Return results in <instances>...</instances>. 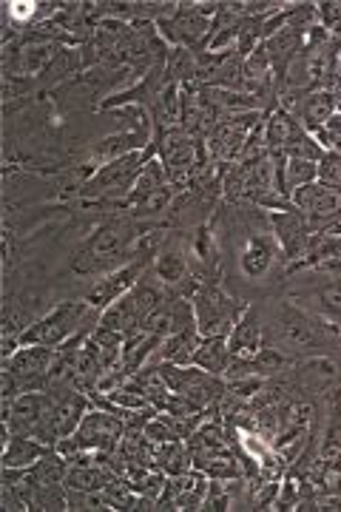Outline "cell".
Here are the masks:
<instances>
[{
	"mask_svg": "<svg viewBox=\"0 0 341 512\" xmlns=\"http://www.w3.org/2000/svg\"><path fill=\"white\" fill-rule=\"evenodd\" d=\"M151 222H137L126 211H114L111 217L100 222L89 237L80 242V248L72 254V274H111L137 259V242Z\"/></svg>",
	"mask_w": 341,
	"mask_h": 512,
	"instance_id": "cell-1",
	"label": "cell"
},
{
	"mask_svg": "<svg viewBox=\"0 0 341 512\" xmlns=\"http://www.w3.org/2000/svg\"><path fill=\"white\" fill-rule=\"evenodd\" d=\"M89 319H100V311H94L86 299H66V302L54 305L49 313L37 316L35 322L20 333V348H26V345L57 348L77 336L83 328H89ZM91 325H97V322H91Z\"/></svg>",
	"mask_w": 341,
	"mask_h": 512,
	"instance_id": "cell-2",
	"label": "cell"
},
{
	"mask_svg": "<svg viewBox=\"0 0 341 512\" xmlns=\"http://www.w3.org/2000/svg\"><path fill=\"white\" fill-rule=\"evenodd\" d=\"M219 3H177V9L157 23L160 37L174 49H188L194 55L208 52V43L214 35V18Z\"/></svg>",
	"mask_w": 341,
	"mask_h": 512,
	"instance_id": "cell-3",
	"label": "cell"
},
{
	"mask_svg": "<svg viewBox=\"0 0 341 512\" xmlns=\"http://www.w3.org/2000/svg\"><path fill=\"white\" fill-rule=\"evenodd\" d=\"M154 271L148 268L143 274V279L131 288V291L123 296V299H117L111 308L100 313V325L108 330H117V333H134V330H143L145 319L151 316V313L160 308V302L165 299V285H162L160 279H154Z\"/></svg>",
	"mask_w": 341,
	"mask_h": 512,
	"instance_id": "cell-4",
	"label": "cell"
},
{
	"mask_svg": "<svg viewBox=\"0 0 341 512\" xmlns=\"http://www.w3.org/2000/svg\"><path fill=\"white\" fill-rule=\"evenodd\" d=\"M236 262H239V271H242V276H245V279H251V282L268 279L273 271L285 279V268H288V262H285V254H282L279 242H276V237H273L268 211H259L256 225L245 231V242H242V248H239Z\"/></svg>",
	"mask_w": 341,
	"mask_h": 512,
	"instance_id": "cell-5",
	"label": "cell"
},
{
	"mask_svg": "<svg viewBox=\"0 0 341 512\" xmlns=\"http://www.w3.org/2000/svg\"><path fill=\"white\" fill-rule=\"evenodd\" d=\"M157 146V157H160L162 168L168 174V183L177 191H185L191 185V174L199 165V160L208 154L205 140H199L194 134H188L185 128H168L154 137Z\"/></svg>",
	"mask_w": 341,
	"mask_h": 512,
	"instance_id": "cell-6",
	"label": "cell"
},
{
	"mask_svg": "<svg viewBox=\"0 0 341 512\" xmlns=\"http://www.w3.org/2000/svg\"><path fill=\"white\" fill-rule=\"evenodd\" d=\"M194 319H197V330L202 339H214V336H231L234 325L242 319V313L251 305L236 299L225 291L222 285H202L194 299Z\"/></svg>",
	"mask_w": 341,
	"mask_h": 512,
	"instance_id": "cell-7",
	"label": "cell"
},
{
	"mask_svg": "<svg viewBox=\"0 0 341 512\" xmlns=\"http://www.w3.org/2000/svg\"><path fill=\"white\" fill-rule=\"evenodd\" d=\"M262 117H265V111H242V114H228L225 120H219L205 137L208 157L222 168L239 163L245 143H248L253 128L262 123Z\"/></svg>",
	"mask_w": 341,
	"mask_h": 512,
	"instance_id": "cell-8",
	"label": "cell"
},
{
	"mask_svg": "<svg viewBox=\"0 0 341 512\" xmlns=\"http://www.w3.org/2000/svg\"><path fill=\"white\" fill-rule=\"evenodd\" d=\"M322 322H316L310 313H305L296 305H285L276 316V328H273V348L288 353L290 359L316 353L322 348Z\"/></svg>",
	"mask_w": 341,
	"mask_h": 512,
	"instance_id": "cell-9",
	"label": "cell"
},
{
	"mask_svg": "<svg viewBox=\"0 0 341 512\" xmlns=\"http://www.w3.org/2000/svg\"><path fill=\"white\" fill-rule=\"evenodd\" d=\"M54 356H57V348L26 345V348L15 350L9 359H3V373H9L15 379L20 393H43L49 387Z\"/></svg>",
	"mask_w": 341,
	"mask_h": 512,
	"instance_id": "cell-10",
	"label": "cell"
},
{
	"mask_svg": "<svg viewBox=\"0 0 341 512\" xmlns=\"http://www.w3.org/2000/svg\"><path fill=\"white\" fill-rule=\"evenodd\" d=\"M268 220L270 228H273V237H276L282 254H285V262H288V268H285V279H288L290 268L305 259L313 228H310L307 217L296 205L282 208V211H268Z\"/></svg>",
	"mask_w": 341,
	"mask_h": 512,
	"instance_id": "cell-11",
	"label": "cell"
},
{
	"mask_svg": "<svg viewBox=\"0 0 341 512\" xmlns=\"http://www.w3.org/2000/svg\"><path fill=\"white\" fill-rule=\"evenodd\" d=\"M126 436V421L117 413H108L100 407H91L89 413L83 416L74 439L80 441V447L86 453H117L120 450V441Z\"/></svg>",
	"mask_w": 341,
	"mask_h": 512,
	"instance_id": "cell-12",
	"label": "cell"
},
{
	"mask_svg": "<svg viewBox=\"0 0 341 512\" xmlns=\"http://www.w3.org/2000/svg\"><path fill=\"white\" fill-rule=\"evenodd\" d=\"M319 288H305V291L293 293V302H302L296 308L310 313L316 322H322L324 328H341V276L324 274Z\"/></svg>",
	"mask_w": 341,
	"mask_h": 512,
	"instance_id": "cell-13",
	"label": "cell"
},
{
	"mask_svg": "<svg viewBox=\"0 0 341 512\" xmlns=\"http://www.w3.org/2000/svg\"><path fill=\"white\" fill-rule=\"evenodd\" d=\"M151 268V259H134V262H128L123 268H117V271H111L103 279H97V285L86 293V302H89L94 311H106L111 308L117 299H123L140 279L143 274Z\"/></svg>",
	"mask_w": 341,
	"mask_h": 512,
	"instance_id": "cell-14",
	"label": "cell"
},
{
	"mask_svg": "<svg viewBox=\"0 0 341 512\" xmlns=\"http://www.w3.org/2000/svg\"><path fill=\"white\" fill-rule=\"evenodd\" d=\"M151 143H154V128H126V131H117V134H108L103 140H97V143L89 148L86 163H91L94 168H100V165L114 163V160H120V157L145 151Z\"/></svg>",
	"mask_w": 341,
	"mask_h": 512,
	"instance_id": "cell-15",
	"label": "cell"
},
{
	"mask_svg": "<svg viewBox=\"0 0 341 512\" xmlns=\"http://www.w3.org/2000/svg\"><path fill=\"white\" fill-rule=\"evenodd\" d=\"M302 271H319V274L341 276V234L336 231H319L310 237L305 259L293 265L288 271V279Z\"/></svg>",
	"mask_w": 341,
	"mask_h": 512,
	"instance_id": "cell-16",
	"label": "cell"
},
{
	"mask_svg": "<svg viewBox=\"0 0 341 512\" xmlns=\"http://www.w3.org/2000/svg\"><path fill=\"white\" fill-rule=\"evenodd\" d=\"M265 345V328L256 308H248L242 313V319L236 322L231 336H228V348H231V362L251 359L256 350Z\"/></svg>",
	"mask_w": 341,
	"mask_h": 512,
	"instance_id": "cell-17",
	"label": "cell"
},
{
	"mask_svg": "<svg viewBox=\"0 0 341 512\" xmlns=\"http://www.w3.org/2000/svg\"><path fill=\"white\" fill-rule=\"evenodd\" d=\"M339 111V100H336V94L333 92H324V89H316V92L305 94L290 114L299 120V126L305 128V131H316V128H322L333 114Z\"/></svg>",
	"mask_w": 341,
	"mask_h": 512,
	"instance_id": "cell-18",
	"label": "cell"
},
{
	"mask_svg": "<svg viewBox=\"0 0 341 512\" xmlns=\"http://www.w3.org/2000/svg\"><path fill=\"white\" fill-rule=\"evenodd\" d=\"M52 447H46L43 441L32 436H9L3 441V467H15V470H32L40 458L46 456Z\"/></svg>",
	"mask_w": 341,
	"mask_h": 512,
	"instance_id": "cell-19",
	"label": "cell"
},
{
	"mask_svg": "<svg viewBox=\"0 0 341 512\" xmlns=\"http://www.w3.org/2000/svg\"><path fill=\"white\" fill-rule=\"evenodd\" d=\"M151 123H154V137L168 131V128L182 126V86L180 83H168L157 103L151 106Z\"/></svg>",
	"mask_w": 341,
	"mask_h": 512,
	"instance_id": "cell-20",
	"label": "cell"
},
{
	"mask_svg": "<svg viewBox=\"0 0 341 512\" xmlns=\"http://www.w3.org/2000/svg\"><path fill=\"white\" fill-rule=\"evenodd\" d=\"M194 365L214 373V376H225L231 367V348H228V336H214V339H202V345L194 353Z\"/></svg>",
	"mask_w": 341,
	"mask_h": 512,
	"instance_id": "cell-21",
	"label": "cell"
},
{
	"mask_svg": "<svg viewBox=\"0 0 341 512\" xmlns=\"http://www.w3.org/2000/svg\"><path fill=\"white\" fill-rule=\"evenodd\" d=\"M157 467L168 478L194 470V458H191V450H188V441H168V444L157 447Z\"/></svg>",
	"mask_w": 341,
	"mask_h": 512,
	"instance_id": "cell-22",
	"label": "cell"
},
{
	"mask_svg": "<svg viewBox=\"0 0 341 512\" xmlns=\"http://www.w3.org/2000/svg\"><path fill=\"white\" fill-rule=\"evenodd\" d=\"M199 63L194 52L188 49H171L168 52V77L180 86H188V83H197Z\"/></svg>",
	"mask_w": 341,
	"mask_h": 512,
	"instance_id": "cell-23",
	"label": "cell"
},
{
	"mask_svg": "<svg viewBox=\"0 0 341 512\" xmlns=\"http://www.w3.org/2000/svg\"><path fill=\"white\" fill-rule=\"evenodd\" d=\"M316 180H319V163L316 160L288 157V165H285V191H288V197L296 188L316 183Z\"/></svg>",
	"mask_w": 341,
	"mask_h": 512,
	"instance_id": "cell-24",
	"label": "cell"
},
{
	"mask_svg": "<svg viewBox=\"0 0 341 512\" xmlns=\"http://www.w3.org/2000/svg\"><path fill=\"white\" fill-rule=\"evenodd\" d=\"M341 456V396H333V413H330V424L324 430L322 458Z\"/></svg>",
	"mask_w": 341,
	"mask_h": 512,
	"instance_id": "cell-25",
	"label": "cell"
},
{
	"mask_svg": "<svg viewBox=\"0 0 341 512\" xmlns=\"http://www.w3.org/2000/svg\"><path fill=\"white\" fill-rule=\"evenodd\" d=\"M319 183L327 188H341V154L324 151V157L319 160Z\"/></svg>",
	"mask_w": 341,
	"mask_h": 512,
	"instance_id": "cell-26",
	"label": "cell"
},
{
	"mask_svg": "<svg viewBox=\"0 0 341 512\" xmlns=\"http://www.w3.org/2000/svg\"><path fill=\"white\" fill-rule=\"evenodd\" d=\"M319 20L322 26H333L341 20V0H324L319 3Z\"/></svg>",
	"mask_w": 341,
	"mask_h": 512,
	"instance_id": "cell-27",
	"label": "cell"
},
{
	"mask_svg": "<svg viewBox=\"0 0 341 512\" xmlns=\"http://www.w3.org/2000/svg\"><path fill=\"white\" fill-rule=\"evenodd\" d=\"M324 134H327V137H330V140H336V137H341V109L336 111V114H333V117H330V120H327V123H324Z\"/></svg>",
	"mask_w": 341,
	"mask_h": 512,
	"instance_id": "cell-28",
	"label": "cell"
},
{
	"mask_svg": "<svg viewBox=\"0 0 341 512\" xmlns=\"http://www.w3.org/2000/svg\"><path fill=\"white\" fill-rule=\"evenodd\" d=\"M324 29H327V32H330V37H333V40H336V43L341 46V20L339 23H333V26H324Z\"/></svg>",
	"mask_w": 341,
	"mask_h": 512,
	"instance_id": "cell-29",
	"label": "cell"
},
{
	"mask_svg": "<svg viewBox=\"0 0 341 512\" xmlns=\"http://www.w3.org/2000/svg\"><path fill=\"white\" fill-rule=\"evenodd\" d=\"M330 151H336V154H341V137H336V140H333V148H330Z\"/></svg>",
	"mask_w": 341,
	"mask_h": 512,
	"instance_id": "cell-30",
	"label": "cell"
},
{
	"mask_svg": "<svg viewBox=\"0 0 341 512\" xmlns=\"http://www.w3.org/2000/svg\"><path fill=\"white\" fill-rule=\"evenodd\" d=\"M330 231H336V234H341V220L336 222V225H333V228H330Z\"/></svg>",
	"mask_w": 341,
	"mask_h": 512,
	"instance_id": "cell-31",
	"label": "cell"
}]
</instances>
